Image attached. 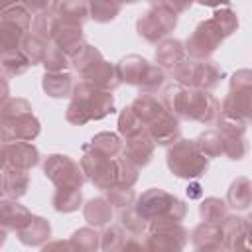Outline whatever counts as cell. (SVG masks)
<instances>
[{"instance_id": "cell-1", "label": "cell", "mask_w": 252, "mask_h": 252, "mask_svg": "<svg viewBox=\"0 0 252 252\" xmlns=\"http://www.w3.org/2000/svg\"><path fill=\"white\" fill-rule=\"evenodd\" d=\"M71 104L67 106L65 118L71 124L83 126L91 120H100L106 114L114 112V96L108 91L94 89L85 81L73 87Z\"/></svg>"}, {"instance_id": "cell-2", "label": "cell", "mask_w": 252, "mask_h": 252, "mask_svg": "<svg viewBox=\"0 0 252 252\" xmlns=\"http://www.w3.org/2000/svg\"><path fill=\"white\" fill-rule=\"evenodd\" d=\"M167 167L177 177L193 179L207 171L209 158L197 148L195 140H177L167 152Z\"/></svg>"}, {"instance_id": "cell-3", "label": "cell", "mask_w": 252, "mask_h": 252, "mask_svg": "<svg viewBox=\"0 0 252 252\" xmlns=\"http://www.w3.org/2000/svg\"><path fill=\"white\" fill-rule=\"evenodd\" d=\"M136 211L150 222L156 219H171L181 220L187 213V207L181 199L161 191V189H148L140 195L136 203Z\"/></svg>"}, {"instance_id": "cell-4", "label": "cell", "mask_w": 252, "mask_h": 252, "mask_svg": "<svg viewBox=\"0 0 252 252\" xmlns=\"http://www.w3.org/2000/svg\"><path fill=\"white\" fill-rule=\"evenodd\" d=\"M171 73L179 85L201 91L217 87L219 79L222 77V69H219V65L211 59H183L171 69Z\"/></svg>"}, {"instance_id": "cell-5", "label": "cell", "mask_w": 252, "mask_h": 252, "mask_svg": "<svg viewBox=\"0 0 252 252\" xmlns=\"http://www.w3.org/2000/svg\"><path fill=\"white\" fill-rule=\"evenodd\" d=\"M148 250H181L187 242V230L179 224V220L171 219H156L148 222Z\"/></svg>"}, {"instance_id": "cell-6", "label": "cell", "mask_w": 252, "mask_h": 252, "mask_svg": "<svg viewBox=\"0 0 252 252\" xmlns=\"http://www.w3.org/2000/svg\"><path fill=\"white\" fill-rule=\"evenodd\" d=\"M81 169L83 173L98 187V189H110L112 185H116V167H114V159H110L108 156L96 152L91 146H85V154L81 158Z\"/></svg>"}, {"instance_id": "cell-7", "label": "cell", "mask_w": 252, "mask_h": 252, "mask_svg": "<svg viewBox=\"0 0 252 252\" xmlns=\"http://www.w3.org/2000/svg\"><path fill=\"white\" fill-rule=\"evenodd\" d=\"M220 114V106L213 94L201 89H185L183 94V118L197 120L201 124H215Z\"/></svg>"}, {"instance_id": "cell-8", "label": "cell", "mask_w": 252, "mask_h": 252, "mask_svg": "<svg viewBox=\"0 0 252 252\" xmlns=\"http://www.w3.org/2000/svg\"><path fill=\"white\" fill-rule=\"evenodd\" d=\"M177 24V14H173L171 10L163 8L161 4L150 8L140 20H138V33L150 41V43H158L159 39H163Z\"/></svg>"}, {"instance_id": "cell-9", "label": "cell", "mask_w": 252, "mask_h": 252, "mask_svg": "<svg viewBox=\"0 0 252 252\" xmlns=\"http://www.w3.org/2000/svg\"><path fill=\"white\" fill-rule=\"evenodd\" d=\"M43 173L53 181L55 187H81L85 181L81 165L69 156L53 154L43 163Z\"/></svg>"}, {"instance_id": "cell-10", "label": "cell", "mask_w": 252, "mask_h": 252, "mask_svg": "<svg viewBox=\"0 0 252 252\" xmlns=\"http://www.w3.org/2000/svg\"><path fill=\"white\" fill-rule=\"evenodd\" d=\"M224 35L220 33L219 26L213 20L201 22L195 32L189 35L187 43H185V51L189 53L191 59H207L209 55L215 53V49L222 43Z\"/></svg>"}, {"instance_id": "cell-11", "label": "cell", "mask_w": 252, "mask_h": 252, "mask_svg": "<svg viewBox=\"0 0 252 252\" xmlns=\"http://www.w3.org/2000/svg\"><path fill=\"white\" fill-rule=\"evenodd\" d=\"M39 134V122L32 112L18 116H0V140L2 142H32Z\"/></svg>"}, {"instance_id": "cell-12", "label": "cell", "mask_w": 252, "mask_h": 252, "mask_svg": "<svg viewBox=\"0 0 252 252\" xmlns=\"http://www.w3.org/2000/svg\"><path fill=\"white\" fill-rule=\"evenodd\" d=\"M81 75H83V81L87 85H91L94 89H100V91H108L110 93L120 85V77H118L116 67L110 65L104 59H98L96 63H93Z\"/></svg>"}, {"instance_id": "cell-13", "label": "cell", "mask_w": 252, "mask_h": 252, "mask_svg": "<svg viewBox=\"0 0 252 252\" xmlns=\"http://www.w3.org/2000/svg\"><path fill=\"white\" fill-rule=\"evenodd\" d=\"M219 226H220V234H222V248H226V250L248 248V234H250L248 219L224 217L219 222Z\"/></svg>"}, {"instance_id": "cell-14", "label": "cell", "mask_w": 252, "mask_h": 252, "mask_svg": "<svg viewBox=\"0 0 252 252\" xmlns=\"http://www.w3.org/2000/svg\"><path fill=\"white\" fill-rule=\"evenodd\" d=\"M154 142L152 138L148 136V132H140L136 136H130L126 138V144L122 146V152H124V158L128 161H132L136 167H144L150 163L152 156H154Z\"/></svg>"}, {"instance_id": "cell-15", "label": "cell", "mask_w": 252, "mask_h": 252, "mask_svg": "<svg viewBox=\"0 0 252 252\" xmlns=\"http://www.w3.org/2000/svg\"><path fill=\"white\" fill-rule=\"evenodd\" d=\"M39 161V152L33 144L26 142V140H18V142H8L6 148V165L14 167V169H30Z\"/></svg>"}, {"instance_id": "cell-16", "label": "cell", "mask_w": 252, "mask_h": 252, "mask_svg": "<svg viewBox=\"0 0 252 252\" xmlns=\"http://www.w3.org/2000/svg\"><path fill=\"white\" fill-rule=\"evenodd\" d=\"M146 132L152 138V142L158 144V146L173 144V142L179 140V122H177V116H173V114H169L165 110L158 120H154L146 128Z\"/></svg>"}, {"instance_id": "cell-17", "label": "cell", "mask_w": 252, "mask_h": 252, "mask_svg": "<svg viewBox=\"0 0 252 252\" xmlns=\"http://www.w3.org/2000/svg\"><path fill=\"white\" fill-rule=\"evenodd\" d=\"M220 116L240 118V120L248 122V118H250V89H230V93L226 94V98L222 102Z\"/></svg>"}, {"instance_id": "cell-18", "label": "cell", "mask_w": 252, "mask_h": 252, "mask_svg": "<svg viewBox=\"0 0 252 252\" xmlns=\"http://www.w3.org/2000/svg\"><path fill=\"white\" fill-rule=\"evenodd\" d=\"M30 219L32 213L14 199L0 201V226H4L6 230H20Z\"/></svg>"}, {"instance_id": "cell-19", "label": "cell", "mask_w": 252, "mask_h": 252, "mask_svg": "<svg viewBox=\"0 0 252 252\" xmlns=\"http://www.w3.org/2000/svg\"><path fill=\"white\" fill-rule=\"evenodd\" d=\"M53 43L67 55H75L83 45H85V39H83V32H81V26H71V24H61L55 37H53Z\"/></svg>"}, {"instance_id": "cell-20", "label": "cell", "mask_w": 252, "mask_h": 252, "mask_svg": "<svg viewBox=\"0 0 252 252\" xmlns=\"http://www.w3.org/2000/svg\"><path fill=\"white\" fill-rule=\"evenodd\" d=\"M55 14L59 16L61 24L83 26L89 20V6L87 0H59Z\"/></svg>"}, {"instance_id": "cell-21", "label": "cell", "mask_w": 252, "mask_h": 252, "mask_svg": "<svg viewBox=\"0 0 252 252\" xmlns=\"http://www.w3.org/2000/svg\"><path fill=\"white\" fill-rule=\"evenodd\" d=\"M134 112H136V116L140 118V122L148 128L154 120H158L163 112H165V108H163V104H161V100H158L154 94H140L134 102H132V106H130Z\"/></svg>"}, {"instance_id": "cell-22", "label": "cell", "mask_w": 252, "mask_h": 252, "mask_svg": "<svg viewBox=\"0 0 252 252\" xmlns=\"http://www.w3.org/2000/svg\"><path fill=\"white\" fill-rule=\"evenodd\" d=\"M193 244L199 250H219L222 248V234L220 226L217 222H207L203 220L195 230H193Z\"/></svg>"}, {"instance_id": "cell-23", "label": "cell", "mask_w": 252, "mask_h": 252, "mask_svg": "<svg viewBox=\"0 0 252 252\" xmlns=\"http://www.w3.org/2000/svg\"><path fill=\"white\" fill-rule=\"evenodd\" d=\"M73 77L67 71H45L43 77V91L49 96L55 98H63V96H71L73 93Z\"/></svg>"}, {"instance_id": "cell-24", "label": "cell", "mask_w": 252, "mask_h": 252, "mask_svg": "<svg viewBox=\"0 0 252 252\" xmlns=\"http://www.w3.org/2000/svg\"><path fill=\"white\" fill-rule=\"evenodd\" d=\"M59 26H61L59 16L55 14V10H49V12H37V14H33L32 24H30V30H32L33 35H37V37H41L45 41H53Z\"/></svg>"}, {"instance_id": "cell-25", "label": "cell", "mask_w": 252, "mask_h": 252, "mask_svg": "<svg viewBox=\"0 0 252 252\" xmlns=\"http://www.w3.org/2000/svg\"><path fill=\"white\" fill-rule=\"evenodd\" d=\"M150 67V63L140 57V55H128L124 57L118 65H116V71H118V77H120V83H128V85H140L146 69Z\"/></svg>"}, {"instance_id": "cell-26", "label": "cell", "mask_w": 252, "mask_h": 252, "mask_svg": "<svg viewBox=\"0 0 252 252\" xmlns=\"http://www.w3.org/2000/svg\"><path fill=\"white\" fill-rule=\"evenodd\" d=\"M18 232H20V240H22L24 244H28V246H39L43 240L49 238L51 226H49V222H47L45 219L32 215V219H30Z\"/></svg>"}, {"instance_id": "cell-27", "label": "cell", "mask_w": 252, "mask_h": 252, "mask_svg": "<svg viewBox=\"0 0 252 252\" xmlns=\"http://www.w3.org/2000/svg\"><path fill=\"white\" fill-rule=\"evenodd\" d=\"M185 59V47L179 39H165L156 47V61L163 69H173Z\"/></svg>"}, {"instance_id": "cell-28", "label": "cell", "mask_w": 252, "mask_h": 252, "mask_svg": "<svg viewBox=\"0 0 252 252\" xmlns=\"http://www.w3.org/2000/svg\"><path fill=\"white\" fill-rule=\"evenodd\" d=\"M30 175L26 169H14L8 167L2 171V189L10 199H18L28 191Z\"/></svg>"}, {"instance_id": "cell-29", "label": "cell", "mask_w": 252, "mask_h": 252, "mask_svg": "<svg viewBox=\"0 0 252 252\" xmlns=\"http://www.w3.org/2000/svg\"><path fill=\"white\" fill-rule=\"evenodd\" d=\"M30 67H32V63L28 61V57L22 53L20 47L8 49V51H2V53H0V71H2L4 75H8V77L22 75V73H26Z\"/></svg>"}, {"instance_id": "cell-30", "label": "cell", "mask_w": 252, "mask_h": 252, "mask_svg": "<svg viewBox=\"0 0 252 252\" xmlns=\"http://www.w3.org/2000/svg\"><path fill=\"white\" fill-rule=\"evenodd\" d=\"M250 199H252V191L248 177H238L236 181H232L226 195V207H232L234 211H246L250 207Z\"/></svg>"}, {"instance_id": "cell-31", "label": "cell", "mask_w": 252, "mask_h": 252, "mask_svg": "<svg viewBox=\"0 0 252 252\" xmlns=\"http://www.w3.org/2000/svg\"><path fill=\"white\" fill-rule=\"evenodd\" d=\"M85 219L89 224L93 226H104L106 222H110L112 219V205L108 203V199H91L87 205H85Z\"/></svg>"}, {"instance_id": "cell-32", "label": "cell", "mask_w": 252, "mask_h": 252, "mask_svg": "<svg viewBox=\"0 0 252 252\" xmlns=\"http://www.w3.org/2000/svg\"><path fill=\"white\" fill-rule=\"evenodd\" d=\"M81 187H57L53 195V207L59 213H73L81 207Z\"/></svg>"}, {"instance_id": "cell-33", "label": "cell", "mask_w": 252, "mask_h": 252, "mask_svg": "<svg viewBox=\"0 0 252 252\" xmlns=\"http://www.w3.org/2000/svg\"><path fill=\"white\" fill-rule=\"evenodd\" d=\"M120 0H87L89 6V18H93L94 22H110L118 16L120 12Z\"/></svg>"}, {"instance_id": "cell-34", "label": "cell", "mask_w": 252, "mask_h": 252, "mask_svg": "<svg viewBox=\"0 0 252 252\" xmlns=\"http://www.w3.org/2000/svg\"><path fill=\"white\" fill-rule=\"evenodd\" d=\"M47 45H49V41H45V39L33 35L32 32H30V33H24V37H22V41H20V49H22V53L28 57V61H30L32 65L41 63V59H43V55H45V51H47Z\"/></svg>"}, {"instance_id": "cell-35", "label": "cell", "mask_w": 252, "mask_h": 252, "mask_svg": "<svg viewBox=\"0 0 252 252\" xmlns=\"http://www.w3.org/2000/svg\"><path fill=\"white\" fill-rule=\"evenodd\" d=\"M197 148L207 156V158H217L224 154V136L219 130H207L199 138H195Z\"/></svg>"}, {"instance_id": "cell-36", "label": "cell", "mask_w": 252, "mask_h": 252, "mask_svg": "<svg viewBox=\"0 0 252 252\" xmlns=\"http://www.w3.org/2000/svg\"><path fill=\"white\" fill-rule=\"evenodd\" d=\"M24 30L8 20H2L0 18V53L2 51H8V49H16L20 47V41L24 37Z\"/></svg>"}, {"instance_id": "cell-37", "label": "cell", "mask_w": 252, "mask_h": 252, "mask_svg": "<svg viewBox=\"0 0 252 252\" xmlns=\"http://www.w3.org/2000/svg\"><path fill=\"white\" fill-rule=\"evenodd\" d=\"M89 146L94 148L96 152L108 156V158H116V156L122 152V142H120V138H118L116 134H110V132H100V134H96V136L91 140Z\"/></svg>"}, {"instance_id": "cell-38", "label": "cell", "mask_w": 252, "mask_h": 252, "mask_svg": "<svg viewBox=\"0 0 252 252\" xmlns=\"http://www.w3.org/2000/svg\"><path fill=\"white\" fill-rule=\"evenodd\" d=\"M199 213L203 217V220L207 222H220L224 217H226V201L219 199V197H209L201 203L199 207Z\"/></svg>"}, {"instance_id": "cell-39", "label": "cell", "mask_w": 252, "mask_h": 252, "mask_svg": "<svg viewBox=\"0 0 252 252\" xmlns=\"http://www.w3.org/2000/svg\"><path fill=\"white\" fill-rule=\"evenodd\" d=\"M144 130H146V126L140 122V118L136 116V112H134L130 106L120 112V116H118V132H120L124 138L136 136V134H140V132H144Z\"/></svg>"}, {"instance_id": "cell-40", "label": "cell", "mask_w": 252, "mask_h": 252, "mask_svg": "<svg viewBox=\"0 0 252 252\" xmlns=\"http://www.w3.org/2000/svg\"><path fill=\"white\" fill-rule=\"evenodd\" d=\"M183 94H185V89L181 85H171L165 89L163 93V108L173 114V116H181L183 114Z\"/></svg>"}, {"instance_id": "cell-41", "label": "cell", "mask_w": 252, "mask_h": 252, "mask_svg": "<svg viewBox=\"0 0 252 252\" xmlns=\"http://www.w3.org/2000/svg\"><path fill=\"white\" fill-rule=\"evenodd\" d=\"M114 167H116V185L122 187H132L138 179V167L128 161L126 158H114Z\"/></svg>"}, {"instance_id": "cell-42", "label": "cell", "mask_w": 252, "mask_h": 252, "mask_svg": "<svg viewBox=\"0 0 252 252\" xmlns=\"http://www.w3.org/2000/svg\"><path fill=\"white\" fill-rule=\"evenodd\" d=\"M163 81H165V73L161 71V67L150 63V67L146 69V73H144V77H142V81H140L138 87L142 89V93L154 94V93L163 85Z\"/></svg>"}, {"instance_id": "cell-43", "label": "cell", "mask_w": 252, "mask_h": 252, "mask_svg": "<svg viewBox=\"0 0 252 252\" xmlns=\"http://www.w3.org/2000/svg\"><path fill=\"white\" fill-rule=\"evenodd\" d=\"M120 226L126 228V232H130V234H142L148 228V220L136 209L126 207V211L120 213Z\"/></svg>"}, {"instance_id": "cell-44", "label": "cell", "mask_w": 252, "mask_h": 252, "mask_svg": "<svg viewBox=\"0 0 252 252\" xmlns=\"http://www.w3.org/2000/svg\"><path fill=\"white\" fill-rule=\"evenodd\" d=\"M98 59H102L100 51H98V49H94L93 45H87V43H85V45H83L75 55H71V57H69V61L73 63V67H75L77 71H81V73H83L87 67H91L93 63H96Z\"/></svg>"}, {"instance_id": "cell-45", "label": "cell", "mask_w": 252, "mask_h": 252, "mask_svg": "<svg viewBox=\"0 0 252 252\" xmlns=\"http://www.w3.org/2000/svg\"><path fill=\"white\" fill-rule=\"evenodd\" d=\"M45 71H65L67 65H69V57L55 45V43H49L47 45V51L41 59Z\"/></svg>"}, {"instance_id": "cell-46", "label": "cell", "mask_w": 252, "mask_h": 252, "mask_svg": "<svg viewBox=\"0 0 252 252\" xmlns=\"http://www.w3.org/2000/svg\"><path fill=\"white\" fill-rule=\"evenodd\" d=\"M98 238H100V248L102 250H120L126 242V232L120 224H112Z\"/></svg>"}, {"instance_id": "cell-47", "label": "cell", "mask_w": 252, "mask_h": 252, "mask_svg": "<svg viewBox=\"0 0 252 252\" xmlns=\"http://www.w3.org/2000/svg\"><path fill=\"white\" fill-rule=\"evenodd\" d=\"M98 236L100 234L93 228H81L71 236V244H73V248H79V250H96V248H100Z\"/></svg>"}, {"instance_id": "cell-48", "label": "cell", "mask_w": 252, "mask_h": 252, "mask_svg": "<svg viewBox=\"0 0 252 252\" xmlns=\"http://www.w3.org/2000/svg\"><path fill=\"white\" fill-rule=\"evenodd\" d=\"M211 20L219 26V30H220V33H222L224 37L230 35V33L238 28V18H236V14H234L232 10H228V8H224V10H217V12L213 14Z\"/></svg>"}, {"instance_id": "cell-49", "label": "cell", "mask_w": 252, "mask_h": 252, "mask_svg": "<svg viewBox=\"0 0 252 252\" xmlns=\"http://www.w3.org/2000/svg\"><path fill=\"white\" fill-rule=\"evenodd\" d=\"M108 191V203L112 207H120V209H126L132 205L134 201V191L132 187H122V185H112Z\"/></svg>"}, {"instance_id": "cell-50", "label": "cell", "mask_w": 252, "mask_h": 252, "mask_svg": "<svg viewBox=\"0 0 252 252\" xmlns=\"http://www.w3.org/2000/svg\"><path fill=\"white\" fill-rule=\"evenodd\" d=\"M32 112V106L26 98H6L0 104V116H18V114H26Z\"/></svg>"}, {"instance_id": "cell-51", "label": "cell", "mask_w": 252, "mask_h": 252, "mask_svg": "<svg viewBox=\"0 0 252 252\" xmlns=\"http://www.w3.org/2000/svg\"><path fill=\"white\" fill-rule=\"evenodd\" d=\"M22 4H24L30 12L37 14V12H49V10H55L57 4H59V0H22Z\"/></svg>"}, {"instance_id": "cell-52", "label": "cell", "mask_w": 252, "mask_h": 252, "mask_svg": "<svg viewBox=\"0 0 252 252\" xmlns=\"http://www.w3.org/2000/svg\"><path fill=\"white\" fill-rule=\"evenodd\" d=\"M230 89H252V81H250V71L242 69L238 73H234L232 81H230Z\"/></svg>"}, {"instance_id": "cell-53", "label": "cell", "mask_w": 252, "mask_h": 252, "mask_svg": "<svg viewBox=\"0 0 252 252\" xmlns=\"http://www.w3.org/2000/svg\"><path fill=\"white\" fill-rule=\"evenodd\" d=\"M159 4L167 10H171L173 14H183L191 8L193 0H159Z\"/></svg>"}, {"instance_id": "cell-54", "label": "cell", "mask_w": 252, "mask_h": 252, "mask_svg": "<svg viewBox=\"0 0 252 252\" xmlns=\"http://www.w3.org/2000/svg\"><path fill=\"white\" fill-rule=\"evenodd\" d=\"M187 195H189V199H199L201 197V185L199 183H191L187 187Z\"/></svg>"}, {"instance_id": "cell-55", "label": "cell", "mask_w": 252, "mask_h": 252, "mask_svg": "<svg viewBox=\"0 0 252 252\" xmlns=\"http://www.w3.org/2000/svg\"><path fill=\"white\" fill-rule=\"evenodd\" d=\"M6 98H8V83L0 77V104H2Z\"/></svg>"}, {"instance_id": "cell-56", "label": "cell", "mask_w": 252, "mask_h": 252, "mask_svg": "<svg viewBox=\"0 0 252 252\" xmlns=\"http://www.w3.org/2000/svg\"><path fill=\"white\" fill-rule=\"evenodd\" d=\"M199 4H203V6H211V8H217V6H220V4H228L230 0H197Z\"/></svg>"}, {"instance_id": "cell-57", "label": "cell", "mask_w": 252, "mask_h": 252, "mask_svg": "<svg viewBox=\"0 0 252 252\" xmlns=\"http://www.w3.org/2000/svg\"><path fill=\"white\" fill-rule=\"evenodd\" d=\"M6 148H8V144L0 140V169L6 167Z\"/></svg>"}, {"instance_id": "cell-58", "label": "cell", "mask_w": 252, "mask_h": 252, "mask_svg": "<svg viewBox=\"0 0 252 252\" xmlns=\"http://www.w3.org/2000/svg\"><path fill=\"white\" fill-rule=\"evenodd\" d=\"M20 0H0V12H4V10H8L10 6H14V4H18Z\"/></svg>"}, {"instance_id": "cell-59", "label": "cell", "mask_w": 252, "mask_h": 252, "mask_svg": "<svg viewBox=\"0 0 252 252\" xmlns=\"http://www.w3.org/2000/svg\"><path fill=\"white\" fill-rule=\"evenodd\" d=\"M6 242V228L4 226H0V246Z\"/></svg>"}, {"instance_id": "cell-60", "label": "cell", "mask_w": 252, "mask_h": 252, "mask_svg": "<svg viewBox=\"0 0 252 252\" xmlns=\"http://www.w3.org/2000/svg\"><path fill=\"white\" fill-rule=\"evenodd\" d=\"M120 2H126V4H134V2H138V0H120Z\"/></svg>"}, {"instance_id": "cell-61", "label": "cell", "mask_w": 252, "mask_h": 252, "mask_svg": "<svg viewBox=\"0 0 252 252\" xmlns=\"http://www.w3.org/2000/svg\"><path fill=\"white\" fill-rule=\"evenodd\" d=\"M4 193V189H2V173H0V195Z\"/></svg>"}]
</instances>
